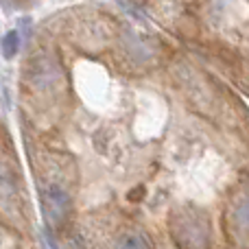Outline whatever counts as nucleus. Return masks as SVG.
I'll list each match as a JSON object with an SVG mask.
<instances>
[{"label": "nucleus", "mask_w": 249, "mask_h": 249, "mask_svg": "<svg viewBox=\"0 0 249 249\" xmlns=\"http://www.w3.org/2000/svg\"><path fill=\"white\" fill-rule=\"evenodd\" d=\"M13 197H16V179L9 173V168L0 164V199H13Z\"/></svg>", "instance_id": "nucleus-6"}, {"label": "nucleus", "mask_w": 249, "mask_h": 249, "mask_svg": "<svg viewBox=\"0 0 249 249\" xmlns=\"http://www.w3.org/2000/svg\"><path fill=\"white\" fill-rule=\"evenodd\" d=\"M61 81V70L51 57H35L31 61V83L39 90H53Z\"/></svg>", "instance_id": "nucleus-2"}, {"label": "nucleus", "mask_w": 249, "mask_h": 249, "mask_svg": "<svg viewBox=\"0 0 249 249\" xmlns=\"http://www.w3.org/2000/svg\"><path fill=\"white\" fill-rule=\"evenodd\" d=\"M173 234L181 249H208L210 245V221L206 212L186 206L173 214Z\"/></svg>", "instance_id": "nucleus-1"}, {"label": "nucleus", "mask_w": 249, "mask_h": 249, "mask_svg": "<svg viewBox=\"0 0 249 249\" xmlns=\"http://www.w3.org/2000/svg\"><path fill=\"white\" fill-rule=\"evenodd\" d=\"M232 223L243 234H249V197H243L232 208Z\"/></svg>", "instance_id": "nucleus-5"}, {"label": "nucleus", "mask_w": 249, "mask_h": 249, "mask_svg": "<svg viewBox=\"0 0 249 249\" xmlns=\"http://www.w3.org/2000/svg\"><path fill=\"white\" fill-rule=\"evenodd\" d=\"M114 249H151L146 236H142L140 232H123L114 241Z\"/></svg>", "instance_id": "nucleus-4"}, {"label": "nucleus", "mask_w": 249, "mask_h": 249, "mask_svg": "<svg viewBox=\"0 0 249 249\" xmlns=\"http://www.w3.org/2000/svg\"><path fill=\"white\" fill-rule=\"evenodd\" d=\"M0 48H2V57H4V59H11V57H16L18 48H20V35H18V31H9V33L2 37V44H0Z\"/></svg>", "instance_id": "nucleus-7"}, {"label": "nucleus", "mask_w": 249, "mask_h": 249, "mask_svg": "<svg viewBox=\"0 0 249 249\" xmlns=\"http://www.w3.org/2000/svg\"><path fill=\"white\" fill-rule=\"evenodd\" d=\"M70 195L64 186L51 184L44 190V210L53 221H61L70 210Z\"/></svg>", "instance_id": "nucleus-3"}]
</instances>
